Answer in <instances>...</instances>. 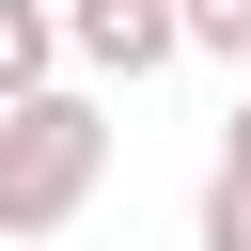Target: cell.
I'll return each instance as SVG.
<instances>
[{
  "label": "cell",
  "mask_w": 251,
  "mask_h": 251,
  "mask_svg": "<svg viewBox=\"0 0 251 251\" xmlns=\"http://www.w3.org/2000/svg\"><path fill=\"white\" fill-rule=\"evenodd\" d=\"M110 188V94H16L0 110V251H31V235H63L78 204Z\"/></svg>",
  "instance_id": "6da1fadb"
},
{
  "label": "cell",
  "mask_w": 251,
  "mask_h": 251,
  "mask_svg": "<svg viewBox=\"0 0 251 251\" xmlns=\"http://www.w3.org/2000/svg\"><path fill=\"white\" fill-rule=\"evenodd\" d=\"M157 63H188L173 0H63V78H78V94H94V78H157Z\"/></svg>",
  "instance_id": "7a4b0ae2"
},
{
  "label": "cell",
  "mask_w": 251,
  "mask_h": 251,
  "mask_svg": "<svg viewBox=\"0 0 251 251\" xmlns=\"http://www.w3.org/2000/svg\"><path fill=\"white\" fill-rule=\"evenodd\" d=\"M63 94V0H0V110Z\"/></svg>",
  "instance_id": "3957f363"
},
{
  "label": "cell",
  "mask_w": 251,
  "mask_h": 251,
  "mask_svg": "<svg viewBox=\"0 0 251 251\" xmlns=\"http://www.w3.org/2000/svg\"><path fill=\"white\" fill-rule=\"evenodd\" d=\"M173 31H188L204 63H235V78H251V0H173Z\"/></svg>",
  "instance_id": "277c9868"
},
{
  "label": "cell",
  "mask_w": 251,
  "mask_h": 251,
  "mask_svg": "<svg viewBox=\"0 0 251 251\" xmlns=\"http://www.w3.org/2000/svg\"><path fill=\"white\" fill-rule=\"evenodd\" d=\"M204 251H251V173H204Z\"/></svg>",
  "instance_id": "5b68a950"
},
{
  "label": "cell",
  "mask_w": 251,
  "mask_h": 251,
  "mask_svg": "<svg viewBox=\"0 0 251 251\" xmlns=\"http://www.w3.org/2000/svg\"><path fill=\"white\" fill-rule=\"evenodd\" d=\"M220 173H251V94H235V126H220Z\"/></svg>",
  "instance_id": "8992f818"
}]
</instances>
